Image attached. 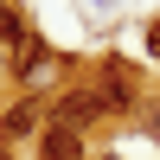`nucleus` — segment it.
Masks as SVG:
<instances>
[{
    "mask_svg": "<svg viewBox=\"0 0 160 160\" xmlns=\"http://www.w3.org/2000/svg\"><path fill=\"white\" fill-rule=\"evenodd\" d=\"M38 160H83V141H77V128L45 122V128H38Z\"/></svg>",
    "mask_w": 160,
    "mask_h": 160,
    "instance_id": "nucleus-1",
    "label": "nucleus"
},
{
    "mask_svg": "<svg viewBox=\"0 0 160 160\" xmlns=\"http://www.w3.org/2000/svg\"><path fill=\"white\" fill-rule=\"evenodd\" d=\"M45 122H51V115L38 109L32 96H26V102H13V109L0 115V135H7V141H19V135H38V128H45Z\"/></svg>",
    "mask_w": 160,
    "mask_h": 160,
    "instance_id": "nucleus-2",
    "label": "nucleus"
},
{
    "mask_svg": "<svg viewBox=\"0 0 160 160\" xmlns=\"http://www.w3.org/2000/svg\"><path fill=\"white\" fill-rule=\"evenodd\" d=\"M96 109H102V96H64L51 122H64V128H83V122H90V115H96Z\"/></svg>",
    "mask_w": 160,
    "mask_h": 160,
    "instance_id": "nucleus-3",
    "label": "nucleus"
},
{
    "mask_svg": "<svg viewBox=\"0 0 160 160\" xmlns=\"http://www.w3.org/2000/svg\"><path fill=\"white\" fill-rule=\"evenodd\" d=\"M141 115H148V128L160 135V96H148V109H141Z\"/></svg>",
    "mask_w": 160,
    "mask_h": 160,
    "instance_id": "nucleus-4",
    "label": "nucleus"
},
{
    "mask_svg": "<svg viewBox=\"0 0 160 160\" xmlns=\"http://www.w3.org/2000/svg\"><path fill=\"white\" fill-rule=\"evenodd\" d=\"M148 45H154V51H160V26H154V32H148Z\"/></svg>",
    "mask_w": 160,
    "mask_h": 160,
    "instance_id": "nucleus-5",
    "label": "nucleus"
}]
</instances>
